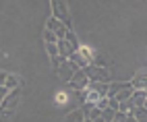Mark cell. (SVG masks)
I'll use <instances>...</instances> for the list:
<instances>
[{
	"instance_id": "29",
	"label": "cell",
	"mask_w": 147,
	"mask_h": 122,
	"mask_svg": "<svg viewBox=\"0 0 147 122\" xmlns=\"http://www.w3.org/2000/svg\"><path fill=\"white\" fill-rule=\"evenodd\" d=\"M145 108H147V101H145Z\"/></svg>"
},
{
	"instance_id": "5",
	"label": "cell",
	"mask_w": 147,
	"mask_h": 122,
	"mask_svg": "<svg viewBox=\"0 0 147 122\" xmlns=\"http://www.w3.org/2000/svg\"><path fill=\"white\" fill-rule=\"evenodd\" d=\"M68 85H71L75 91H85L87 85H89V79H87V75L83 73V70H77V73L73 75V79L68 81Z\"/></svg>"
},
{
	"instance_id": "28",
	"label": "cell",
	"mask_w": 147,
	"mask_h": 122,
	"mask_svg": "<svg viewBox=\"0 0 147 122\" xmlns=\"http://www.w3.org/2000/svg\"><path fill=\"white\" fill-rule=\"evenodd\" d=\"M93 122H104V120H102V118H95V120H93Z\"/></svg>"
},
{
	"instance_id": "21",
	"label": "cell",
	"mask_w": 147,
	"mask_h": 122,
	"mask_svg": "<svg viewBox=\"0 0 147 122\" xmlns=\"http://www.w3.org/2000/svg\"><path fill=\"white\" fill-rule=\"evenodd\" d=\"M44 39H46V44H58V37L52 31H48V29L44 31Z\"/></svg>"
},
{
	"instance_id": "16",
	"label": "cell",
	"mask_w": 147,
	"mask_h": 122,
	"mask_svg": "<svg viewBox=\"0 0 147 122\" xmlns=\"http://www.w3.org/2000/svg\"><path fill=\"white\" fill-rule=\"evenodd\" d=\"M15 118V110H4L0 108V122H11Z\"/></svg>"
},
{
	"instance_id": "11",
	"label": "cell",
	"mask_w": 147,
	"mask_h": 122,
	"mask_svg": "<svg viewBox=\"0 0 147 122\" xmlns=\"http://www.w3.org/2000/svg\"><path fill=\"white\" fill-rule=\"evenodd\" d=\"M21 87V77L17 75H6V83H4V89L6 91H15Z\"/></svg>"
},
{
	"instance_id": "19",
	"label": "cell",
	"mask_w": 147,
	"mask_h": 122,
	"mask_svg": "<svg viewBox=\"0 0 147 122\" xmlns=\"http://www.w3.org/2000/svg\"><path fill=\"white\" fill-rule=\"evenodd\" d=\"M46 52H48L50 58H56L58 56V46L56 44H46Z\"/></svg>"
},
{
	"instance_id": "25",
	"label": "cell",
	"mask_w": 147,
	"mask_h": 122,
	"mask_svg": "<svg viewBox=\"0 0 147 122\" xmlns=\"http://www.w3.org/2000/svg\"><path fill=\"white\" fill-rule=\"evenodd\" d=\"M6 75H8V73L0 70V87H4V83H6Z\"/></svg>"
},
{
	"instance_id": "6",
	"label": "cell",
	"mask_w": 147,
	"mask_h": 122,
	"mask_svg": "<svg viewBox=\"0 0 147 122\" xmlns=\"http://www.w3.org/2000/svg\"><path fill=\"white\" fill-rule=\"evenodd\" d=\"M56 73H58V79L64 81V83H68V81L73 79V75L77 73V68L68 62V60H64V62H60V66L56 68Z\"/></svg>"
},
{
	"instance_id": "7",
	"label": "cell",
	"mask_w": 147,
	"mask_h": 122,
	"mask_svg": "<svg viewBox=\"0 0 147 122\" xmlns=\"http://www.w3.org/2000/svg\"><path fill=\"white\" fill-rule=\"evenodd\" d=\"M19 99H21V95H19V89H15V91H8V93H6V97H4V101H2V106H0V108H4V110H15V112H17Z\"/></svg>"
},
{
	"instance_id": "18",
	"label": "cell",
	"mask_w": 147,
	"mask_h": 122,
	"mask_svg": "<svg viewBox=\"0 0 147 122\" xmlns=\"http://www.w3.org/2000/svg\"><path fill=\"white\" fill-rule=\"evenodd\" d=\"M114 114H116V112H114V110H110V108H106V110L102 112V116H100V118H102L104 122H112V118H114Z\"/></svg>"
},
{
	"instance_id": "10",
	"label": "cell",
	"mask_w": 147,
	"mask_h": 122,
	"mask_svg": "<svg viewBox=\"0 0 147 122\" xmlns=\"http://www.w3.org/2000/svg\"><path fill=\"white\" fill-rule=\"evenodd\" d=\"M129 99H131L133 108H141V106H145V101H147V91H143V89H133V95H131Z\"/></svg>"
},
{
	"instance_id": "8",
	"label": "cell",
	"mask_w": 147,
	"mask_h": 122,
	"mask_svg": "<svg viewBox=\"0 0 147 122\" xmlns=\"http://www.w3.org/2000/svg\"><path fill=\"white\" fill-rule=\"evenodd\" d=\"M131 85H133V89H143V91H147V70H139V73H135Z\"/></svg>"
},
{
	"instance_id": "14",
	"label": "cell",
	"mask_w": 147,
	"mask_h": 122,
	"mask_svg": "<svg viewBox=\"0 0 147 122\" xmlns=\"http://www.w3.org/2000/svg\"><path fill=\"white\" fill-rule=\"evenodd\" d=\"M87 89H91V91H95V93H100L102 97L108 95V83H89V85H87Z\"/></svg>"
},
{
	"instance_id": "12",
	"label": "cell",
	"mask_w": 147,
	"mask_h": 122,
	"mask_svg": "<svg viewBox=\"0 0 147 122\" xmlns=\"http://www.w3.org/2000/svg\"><path fill=\"white\" fill-rule=\"evenodd\" d=\"M83 58H85V62L87 64H93V58H95V50H91V48H87V46H81L79 50H77Z\"/></svg>"
},
{
	"instance_id": "15",
	"label": "cell",
	"mask_w": 147,
	"mask_h": 122,
	"mask_svg": "<svg viewBox=\"0 0 147 122\" xmlns=\"http://www.w3.org/2000/svg\"><path fill=\"white\" fill-rule=\"evenodd\" d=\"M64 122H85V116H83V112L81 110H73V112H68Z\"/></svg>"
},
{
	"instance_id": "2",
	"label": "cell",
	"mask_w": 147,
	"mask_h": 122,
	"mask_svg": "<svg viewBox=\"0 0 147 122\" xmlns=\"http://www.w3.org/2000/svg\"><path fill=\"white\" fill-rule=\"evenodd\" d=\"M52 6V13H54V19L60 21L68 31H71V15H68V4L66 2H60V0H54L50 4Z\"/></svg>"
},
{
	"instance_id": "23",
	"label": "cell",
	"mask_w": 147,
	"mask_h": 122,
	"mask_svg": "<svg viewBox=\"0 0 147 122\" xmlns=\"http://www.w3.org/2000/svg\"><path fill=\"white\" fill-rule=\"evenodd\" d=\"M52 60V68L56 70L58 66H60V62H64V58H60V56H56V58H50Z\"/></svg>"
},
{
	"instance_id": "20",
	"label": "cell",
	"mask_w": 147,
	"mask_h": 122,
	"mask_svg": "<svg viewBox=\"0 0 147 122\" xmlns=\"http://www.w3.org/2000/svg\"><path fill=\"white\" fill-rule=\"evenodd\" d=\"M66 101H68L66 91H58V93H56V104H58V106H64Z\"/></svg>"
},
{
	"instance_id": "24",
	"label": "cell",
	"mask_w": 147,
	"mask_h": 122,
	"mask_svg": "<svg viewBox=\"0 0 147 122\" xmlns=\"http://www.w3.org/2000/svg\"><path fill=\"white\" fill-rule=\"evenodd\" d=\"M124 120H126V116H124V114H120V112H116L114 118H112V122H124Z\"/></svg>"
},
{
	"instance_id": "22",
	"label": "cell",
	"mask_w": 147,
	"mask_h": 122,
	"mask_svg": "<svg viewBox=\"0 0 147 122\" xmlns=\"http://www.w3.org/2000/svg\"><path fill=\"white\" fill-rule=\"evenodd\" d=\"M95 108L104 112V110L108 108V97H102V99H100V101H97V104H95Z\"/></svg>"
},
{
	"instance_id": "4",
	"label": "cell",
	"mask_w": 147,
	"mask_h": 122,
	"mask_svg": "<svg viewBox=\"0 0 147 122\" xmlns=\"http://www.w3.org/2000/svg\"><path fill=\"white\" fill-rule=\"evenodd\" d=\"M46 29H48V31H52V33L58 37V42H60V39H64V37H66V33H68V29H66L60 21H56L54 17H52V19H48Z\"/></svg>"
},
{
	"instance_id": "26",
	"label": "cell",
	"mask_w": 147,
	"mask_h": 122,
	"mask_svg": "<svg viewBox=\"0 0 147 122\" xmlns=\"http://www.w3.org/2000/svg\"><path fill=\"white\" fill-rule=\"evenodd\" d=\"M6 93H8V91H6L4 87H0V106H2V101H4V97H6Z\"/></svg>"
},
{
	"instance_id": "13",
	"label": "cell",
	"mask_w": 147,
	"mask_h": 122,
	"mask_svg": "<svg viewBox=\"0 0 147 122\" xmlns=\"http://www.w3.org/2000/svg\"><path fill=\"white\" fill-rule=\"evenodd\" d=\"M131 116H133L137 122H147V108H145V106H141V108H133Z\"/></svg>"
},
{
	"instance_id": "3",
	"label": "cell",
	"mask_w": 147,
	"mask_h": 122,
	"mask_svg": "<svg viewBox=\"0 0 147 122\" xmlns=\"http://www.w3.org/2000/svg\"><path fill=\"white\" fill-rule=\"evenodd\" d=\"M83 73L87 75L89 83H110V81H112L106 68H97V66H93V64H89Z\"/></svg>"
},
{
	"instance_id": "17",
	"label": "cell",
	"mask_w": 147,
	"mask_h": 122,
	"mask_svg": "<svg viewBox=\"0 0 147 122\" xmlns=\"http://www.w3.org/2000/svg\"><path fill=\"white\" fill-rule=\"evenodd\" d=\"M64 39H66V42L71 44V46H73L75 50H79V48H81V44H79V39H77V35L73 33V29H71V31L66 33V37H64Z\"/></svg>"
},
{
	"instance_id": "1",
	"label": "cell",
	"mask_w": 147,
	"mask_h": 122,
	"mask_svg": "<svg viewBox=\"0 0 147 122\" xmlns=\"http://www.w3.org/2000/svg\"><path fill=\"white\" fill-rule=\"evenodd\" d=\"M133 95V85L131 83H116V81H110L108 83V99H114L118 101V104H122V101H126Z\"/></svg>"
},
{
	"instance_id": "27",
	"label": "cell",
	"mask_w": 147,
	"mask_h": 122,
	"mask_svg": "<svg viewBox=\"0 0 147 122\" xmlns=\"http://www.w3.org/2000/svg\"><path fill=\"white\" fill-rule=\"evenodd\" d=\"M124 122H137V120H135L133 116H126V120H124Z\"/></svg>"
},
{
	"instance_id": "9",
	"label": "cell",
	"mask_w": 147,
	"mask_h": 122,
	"mask_svg": "<svg viewBox=\"0 0 147 122\" xmlns=\"http://www.w3.org/2000/svg\"><path fill=\"white\" fill-rule=\"evenodd\" d=\"M56 46H58V56L64 58V60H68V58H71V56L77 52V50H75L71 44H68V42H66V39H60V42H58Z\"/></svg>"
}]
</instances>
